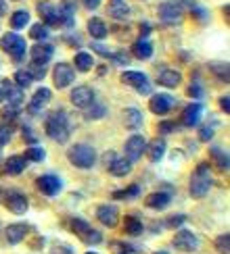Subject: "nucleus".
I'll return each instance as SVG.
<instances>
[{
  "label": "nucleus",
  "instance_id": "14",
  "mask_svg": "<svg viewBox=\"0 0 230 254\" xmlns=\"http://www.w3.org/2000/svg\"><path fill=\"white\" fill-rule=\"evenodd\" d=\"M4 206L10 210L13 215H23L27 210V198L19 192H10V194H4Z\"/></svg>",
  "mask_w": 230,
  "mask_h": 254
},
{
  "label": "nucleus",
  "instance_id": "9",
  "mask_svg": "<svg viewBox=\"0 0 230 254\" xmlns=\"http://www.w3.org/2000/svg\"><path fill=\"white\" fill-rule=\"evenodd\" d=\"M174 248L180 250V252H195L199 248V238L188 229H180L178 234L174 236Z\"/></svg>",
  "mask_w": 230,
  "mask_h": 254
},
{
  "label": "nucleus",
  "instance_id": "44",
  "mask_svg": "<svg viewBox=\"0 0 230 254\" xmlns=\"http://www.w3.org/2000/svg\"><path fill=\"white\" fill-rule=\"evenodd\" d=\"M107 113V109L103 107V104H90L88 107V111H86V119H99V117H103V115Z\"/></svg>",
  "mask_w": 230,
  "mask_h": 254
},
{
  "label": "nucleus",
  "instance_id": "47",
  "mask_svg": "<svg viewBox=\"0 0 230 254\" xmlns=\"http://www.w3.org/2000/svg\"><path fill=\"white\" fill-rule=\"evenodd\" d=\"M27 73L31 75V79H44V75H46V69L42 67V65H31V67L27 69Z\"/></svg>",
  "mask_w": 230,
  "mask_h": 254
},
{
  "label": "nucleus",
  "instance_id": "5",
  "mask_svg": "<svg viewBox=\"0 0 230 254\" xmlns=\"http://www.w3.org/2000/svg\"><path fill=\"white\" fill-rule=\"evenodd\" d=\"M159 17L165 25H178L182 23L184 19V8L180 2H176V0H167L159 6Z\"/></svg>",
  "mask_w": 230,
  "mask_h": 254
},
{
  "label": "nucleus",
  "instance_id": "23",
  "mask_svg": "<svg viewBox=\"0 0 230 254\" xmlns=\"http://www.w3.org/2000/svg\"><path fill=\"white\" fill-rule=\"evenodd\" d=\"M61 19H63V25L65 27H73L76 25V0H65L61 4Z\"/></svg>",
  "mask_w": 230,
  "mask_h": 254
},
{
  "label": "nucleus",
  "instance_id": "17",
  "mask_svg": "<svg viewBox=\"0 0 230 254\" xmlns=\"http://www.w3.org/2000/svg\"><path fill=\"white\" fill-rule=\"evenodd\" d=\"M52 52H55V48H52L50 44H46V42H38V44L31 48V61H34V65L44 67L46 63L52 59Z\"/></svg>",
  "mask_w": 230,
  "mask_h": 254
},
{
  "label": "nucleus",
  "instance_id": "60",
  "mask_svg": "<svg viewBox=\"0 0 230 254\" xmlns=\"http://www.w3.org/2000/svg\"><path fill=\"white\" fill-rule=\"evenodd\" d=\"M4 100V92H2V88H0V102Z\"/></svg>",
  "mask_w": 230,
  "mask_h": 254
},
{
  "label": "nucleus",
  "instance_id": "30",
  "mask_svg": "<svg viewBox=\"0 0 230 254\" xmlns=\"http://www.w3.org/2000/svg\"><path fill=\"white\" fill-rule=\"evenodd\" d=\"M132 55H134L136 59H140V61L151 59V55H153V46H151V42H149V40H138V42H134V46H132Z\"/></svg>",
  "mask_w": 230,
  "mask_h": 254
},
{
  "label": "nucleus",
  "instance_id": "27",
  "mask_svg": "<svg viewBox=\"0 0 230 254\" xmlns=\"http://www.w3.org/2000/svg\"><path fill=\"white\" fill-rule=\"evenodd\" d=\"M146 152H149V161L151 163L161 161L163 154H165V140H163V137H157L155 142L146 144Z\"/></svg>",
  "mask_w": 230,
  "mask_h": 254
},
{
  "label": "nucleus",
  "instance_id": "12",
  "mask_svg": "<svg viewBox=\"0 0 230 254\" xmlns=\"http://www.w3.org/2000/svg\"><path fill=\"white\" fill-rule=\"evenodd\" d=\"M38 15L42 17L46 25H55L61 27L63 25V19H61V10L57 8V4H50V2H38Z\"/></svg>",
  "mask_w": 230,
  "mask_h": 254
},
{
  "label": "nucleus",
  "instance_id": "57",
  "mask_svg": "<svg viewBox=\"0 0 230 254\" xmlns=\"http://www.w3.org/2000/svg\"><path fill=\"white\" fill-rule=\"evenodd\" d=\"M115 158H117V156H115V152H107V154H105V163H109V165H111Z\"/></svg>",
  "mask_w": 230,
  "mask_h": 254
},
{
  "label": "nucleus",
  "instance_id": "21",
  "mask_svg": "<svg viewBox=\"0 0 230 254\" xmlns=\"http://www.w3.org/2000/svg\"><path fill=\"white\" fill-rule=\"evenodd\" d=\"M4 236H6V242L8 244H19L23 242L25 236H27V225L25 223H13L4 229Z\"/></svg>",
  "mask_w": 230,
  "mask_h": 254
},
{
  "label": "nucleus",
  "instance_id": "56",
  "mask_svg": "<svg viewBox=\"0 0 230 254\" xmlns=\"http://www.w3.org/2000/svg\"><path fill=\"white\" fill-rule=\"evenodd\" d=\"M172 129H176L174 123H161V131H163V133H165V131H172Z\"/></svg>",
  "mask_w": 230,
  "mask_h": 254
},
{
  "label": "nucleus",
  "instance_id": "20",
  "mask_svg": "<svg viewBox=\"0 0 230 254\" xmlns=\"http://www.w3.org/2000/svg\"><path fill=\"white\" fill-rule=\"evenodd\" d=\"M180 81H182V75H180V71H176V69H163L159 75H157V83L163 88H176V86H180Z\"/></svg>",
  "mask_w": 230,
  "mask_h": 254
},
{
  "label": "nucleus",
  "instance_id": "10",
  "mask_svg": "<svg viewBox=\"0 0 230 254\" xmlns=\"http://www.w3.org/2000/svg\"><path fill=\"white\" fill-rule=\"evenodd\" d=\"M174 107H176V98L170 96V94H153L149 100V109L155 115H167Z\"/></svg>",
  "mask_w": 230,
  "mask_h": 254
},
{
  "label": "nucleus",
  "instance_id": "3",
  "mask_svg": "<svg viewBox=\"0 0 230 254\" xmlns=\"http://www.w3.org/2000/svg\"><path fill=\"white\" fill-rule=\"evenodd\" d=\"M67 161L80 169H90V167H94V163H97V150L88 144H76V146L69 148Z\"/></svg>",
  "mask_w": 230,
  "mask_h": 254
},
{
  "label": "nucleus",
  "instance_id": "18",
  "mask_svg": "<svg viewBox=\"0 0 230 254\" xmlns=\"http://www.w3.org/2000/svg\"><path fill=\"white\" fill-rule=\"evenodd\" d=\"M97 219L105 227H115L117 225V221H119V213H117V208H115L113 204H103L97 210Z\"/></svg>",
  "mask_w": 230,
  "mask_h": 254
},
{
  "label": "nucleus",
  "instance_id": "4",
  "mask_svg": "<svg viewBox=\"0 0 230 254\" xmlns=\"http://www.w3.org/2000/svg\"><path fill=\"white\" fill-rule=\"evenodd\" d=\"M0 48L6 50L15 63H21L25 59V50H27L25 40L21 36H17V34H4L2 38H0Z\"/></svg>",
  "mask_w": 230,
  "mask_h": 254
},
{
  "label": "nucleus",
  "instance_id": "37",
  "mask_svg": "<svg viewBox=\"0 0 230 254\" xmlns=\"http://www.w3.org/2000/svg\"><path fill=\"white\" fill-rule=\"evenodd\" d=\"M184 2H186V8L195 15V19H197V21H201V23H205V21H207V10H205L203 6H199L195 0H184Z\"/></svg>",
  "mask_w": 230,
  "mask_h": 254
},
{
  "label": "nucleus",
  "instance_id": "55",
  "mask_svg": "<svg viewBox=\"0 0 230 254\" xmlns=\"http://www.w3.org/2000/svg\"><path fill=\"white\" fill-rule=\"evenodd\" d=\"M82 2H84V6L90 8V10H94V8L101 6V0H82Z\"/></svg>",
  "mask_w": 230,
  "mask_h": 254
},
{
  "label": "nucleus",
  "instance_id": "63",
  "mask_svg": "<svg viewBox=\"0 0 230 254\" xmlns=\"http://www.w3.org/2000/svg\"><path fill=\"white\" fill-rule=\"evenodd\" d=\"M88 254H97V252H88Z\"/></svg>",
  "mask_w": 230,
  "mask_h": 254
},
{
  "label": "nucleus",
  "instance_id": "52",
  "mask_svg": "<svg viewBox=\"0 0 230 254\" xmlns=\"http://www.w3.org/2000/svg\"><path fill=\"white\" fill-rule=\"evenodd\" d=\"M199 137H201L203 142L212 140V137H214V129H212V127H201V129H199Z\"/></svg>",
  "mask_w": 230,
  "mask_h": 254
},
{
  "label": "nucleus",
  "instance_id": "48",
  "mask_svg": "<svg viewBox=\"0 0 230 254\" xmlns=\"http://www.w3.org/2000/svg\"><path fill=\"white\" fill-rule=\"evenodd\" d=\"M10 133H13V131H10L6 125H0V150H2V148L8 144V140H10Z\"/></svg>",
  "mask_w": 230,
  "mask_h": 254
},
{
  "label": "nucleus",
  "instance_id": "19",
  "mask_svg": "<svg viewBox=\"0 0 230 254\" xmlns=\"http://www.w3.org/2000/svg\"><path fill=\"white\" fill-rule=\"evenodd\" d=\"M201 113H203V104L201 102H193V104H188V107L182 111V125L186 127H195L199 121H201Z\"/></svg>",
  "mask_w": 230,
  "mask_h": 254
},
{
  "label": "nucleus",
  "instance_id": "22",
  "mask_svg": "<svg viewBox=\"0 0 230 254\" xmlns=\"http://www.w3.org/2000/svg\"><path fill=\"white\" fill-rule=\"evenodd\" d=\"M170 194H165V192H153L144 198V204L149 206V208H155V210H163L167 204H170Z\"/></svg>",
  "mask_w": 230,
  "mask_h": 254
},
{
  "label": "nucleus",
  "instance_id": "24",
  "mask_svg": "<svg viewBox=\"0 0 230 254\" xmlns=\"http://www.w3.org/2000/svg\"><path fill=\"white\" fill-rule=\"evenodd\" d=\"M25 167H27V158L21 156V154H15V156L6 158V163H4V169H6L8 175H19V173H23Z\"/></svg>",
  "mask_w": 230,
  "mask_h": 254
},
{
  "label": "nucleus",
  "instance_id": "58",
  "mask_svg": "<svg viewBox=\"0 0 230 254\" xmlns=\"http://www.w3.org/2000/svg\"><path fill=\"white\" fill-rule=\"evenodd\" d=\"M6 13V2H4V0H0V17H2Z\"/></svg>",
  "mask_w": 230,
  "mask_h": 254
},
{
  "label": "nucleus",
  "instance_id": "59",
  "mask_svg": "<svg viewBox=\"0 0 230 254\" xmlns=\"http://www.w3.org/2000/svg\"><path fill=\"white\" fill-rule=\"evenodd\" d=\"M2 200H4V190L0 188V202H2Z\"/></svg>",
  "mask_w": 230,
  "mask_h": 254
},
{
  "label": "nucleus",
  "instance_id": "36",
  "mask_svg": "<svg viewBox=\"0 0 230 254\" xmlns=\"http://www.w3.org/2000/svg\"><path fill=\"white\" fill-rule=\"evenodd\" d=\"M29 38H31V40H36V42H46V40H48V27H46V25H42V23L31 25V29H29Z\"/></svg>",
  "mask_w": 230,
  "mask_h": 254
},
{
  "label": "nucleus",
  "instance_id": "2",
  "mask_svg": "<svg viewBox=\"0 0 230 254\" xmlns=\"http://www.w3.org/2000/svg\"><path fill=\"white\" fill-rule=\"evenodd\" d=\"M44 131L50 140H55L59 144H65L67 137H69V119H67V113L65 111H55L46 117L44 123Z\"/></svg>",
  "mask_w": 230,
  "mask_h": 254
},
{
  "label": "nucleus",
  "instance_id": "54",
  "mask_svg": "<svg viewBox=\"0 0 230 254\" xmlns=\"http://www.w3.org/2000/svg\"><path fill=\"white\" fill-rule=\"evenodd\" d=\"M23 135H25V137H23L25 142H29V144H36V135L29 131V127H23Z\"/></svg>",
  "mask_w": 230,
  "mask_h": 254
},
{
  "label": "nucleus",
  "instance_id": "53",
  "mask_svg": "<svg viewBox=\"0 0 230 254\" xmlns=\"http://www.w3.org/2000/svg\"><path fill=\"white\" fill-rule=\"evenodd\" d=\"M220 109H222L224 113H230V96H228V94L220 98Z\"/></svg>",
  "mask_w": 230,
  "mask_h": 254
},
{
  "label": "nucleus",
  "instance_id": "35",
  "mask_svg": "<svg viewBox=\"0 0 230 254\" xmlns=\"http://www.w3.org/2000/svg\"><path fill=\"white\" fill-rule=\"evenodd\" d=\"M209 69H212V73L216 77H220L222 81L228 83L230 79V73H228V63H209Z\"/></svg>",
  "mask_w": 230,
  "mask_h": 254
},
{
  "label": "nucleus",
  "instance_id": "51",
  "mask_svg": "<svg viewBox=\"0 0 230 254\" xmlns=\"http://www.w3.org/2000/svg\"><path fill=\"white\" fill-rule=\"evenodd\" d=\"M186 92H188V96H193V98H201L203 96V88L199 86V83H191Z\"/></svg>",
  "mask_w": 230,
  "mask_h": 254
},
{
  "label": "nucleus",
  "instance_id": "32",
  "mask_svg": "<svg viewBox=\"0 0 230 254\" xmlns=\"http://www.w3.org/2000/svg\"><path fill=\"white\" fill-rule=\"evenodd\" d=\"M73 63H76V69L78 71H84V73H86V71H90L92 67H94V59H92V55H90V52H78V55H76V61H73Z\"/></svg>",
  "mask_w": 230,
  "mask_h": 254
},
{
  "label": "nucleus",
  "instance_id": "46",
  "mask_svg": "<svg viewBox=\"0 0 230 254\" xmlns=\"http://www.w3.org/2000/svg\"><path fill=\"white\" fill-rule=\"evenodd\" d=\"M17 115H19V109H15V107H6L0 111V117H2L4 121H13V119H17Z\"/></svg>",
  "mask_w": 230,
  "mask_h": 254
},
{
  "label": "nucleus",
  "instance_id": "1",
  "mask_svg": "<svg viewBox=\"0 0 230 254\" xmlns=\"http://www.w3.org/2000/svg\"><path fill=\"white\" fill-rule=\"evenodd\" d=\"M209 190H212V167L209 163H199L191 175V182H188V194L191 198L199 200L207 196Z\"/></svg>",
  "mask_w": 230,
  "mask_h": 254
},
{
  "label": "nucleus",
  "instance_id": "28",
  "mask_svg": "<svg viewBox=\"0 0 230 254\" xmlns=\"http://www.w3.org/2000/svg\"><path fill=\"white\" fill-rule=\"evenodd\" d=\"M88 34H90L94 40L107 38V23H105L103 19H99V17H92V19L88 21Z\"/></svg>",
  "mask_w": 230,
  "mask_h": 254
},
{
  "label": "nucleus",
  "instance_id": "25",
  "mask_svg": "<svg viewBox=\"0 0 230 254\" xmlns=\"http://www.w3.org/2000/svg\"><path fill=\"white\" fill-rule=\"evenodd\" d=\"M132 171V163L128 161V158H115V161L109 165V173L113 177H125V175H130Z\"/></svg>",
  "mask_w": 230,
  "mask_h": 254
},
{
  "label": "nucleus",
  "instance_id": "34",
  "mask_svg": "<svg viewBox=\"0 0 230 254\" xmlns=\"http://www.w3.org/2000/svg\"><path fill=\"white\" fill-rule=\"evenodd\" d=\"M29 23V13L27 10H17V13L10 15V27L13 29H23Z\"/></svg>",
  "mask_w": 230,
  "mask_h": 254
},
{
  "label": "nucleus",
  "instance_id": "38",
  "mask_svg": "<svg viewBox=\"0 0 230 254\" xmlns=\"http://www.w3.org/2000/svg\"><path fill=\"white\" fill-rule=\"evenodd\" d=\"M27 161H34V163H42L46 158V152H44V148H40V146H29L25 154H23Z\"/></svg>",
  "mask_w": 230,
  "mask_h": 254
},
{
  "label": "nucleus",
  "instance_id": "29",
  "mask_svg": "<svg viewBox=\"0 0 230 254\" xmlns=\"http://www.w3.org/2000/svg\"><path fill=\"white\" fill-rule=\"evenodd\" d=\"M121 117H123V125L128 129H138L142 125V113L138 109H125Z\"/></svg>",
  "mask_w": 230,
  "mask_h": 254
},
{
  "label": "nucleus",
  "instance_id": "39",
  "mask_svg": "<svg viewBox=\"0 0 230 254\" xmlns=\"http://www.w3.org/2000/svg\"><path fill=\"white\" fill-rule=\"evenodd\" d=\"M128 13H130V6L125 4L123 0H121V2H113V4H111V8H109V15H111V17H115V19H123Z\"/></svg>",
  "mask_w": 230,
  "mask_h": 254
},
{
  "label": "nucleus",
  "instance_id": "49",
  "mask_svg": "<svg viewBox=\"0 0 230 254\" xmlns=\"http://www.w3.org/2000/svg\"><path fill=\"white\" fill-rule=\"evenodd\" d=\"M50 254H73V248L67 244H55L50 250Z\"/></svg>",
  "mask_w": 230,
  "mask_h": 254
},
{
  "label": "nucleus",
  "instance_id": "6",
  "mask_svg": "<svg viewBox=\"0 0 230 254\" xmlns=\"http://www.w3.org/2000/svg\"><path fill=\"white\" fill-rule=\"evenodd\" d=\"M121 81L125 83V86L134 88L138 94H151V83H149V79H146V75L142 71H123Z\"/></svg>",
  "mask_w": 230,
  "mask_h": 254
},
{
  "label": "nucleus",
  "instance_id": "50",
  "mask_svg": "<svg viewBox=\"0 0 230 254\" xmlns=\"http://www.w3.org/2000/svg\"><path fill=\"white\" fill-rule=\"evenodd\" d=\"M84 242H86V244H101V242H103V236H101V231H90V234H88V238L86 240H84Z\"/></svg>",
  "mask_w": 230,
  "mask_h": 254
},
{
  "label": "nucleus",
  "instance_id": "42",
  "mask_svg": "<svg viewBox=\"0 0 230 254\" xmlns=\"http://www.w3.org/2000/svg\"><path fill=\"white\" fill-rule=\"evenodd\" d=\"M216 250L220 254H230V236L228 234L216 238Z\"/></svg>",
  "mask_w": 230,
  "mask_h": 254
},
{
  "label": "nucleus",
  "instance_id": "7",
  "mask_svg": "<svg viewBox=\"0 0 230 254\" xmlns=\"http://www.w3.org/2000/svg\"><path fill=\"white\" fill-rule=\"evenodd\" d=\"M73 77H76V73H73V67L69 63H57V67L52 69V81H55V86L59 90L71 86Z\"/></svg>",
  "mask_w": 230,
  "mask_h": 254
},
{
  "label": "nucleus",
  "instance_id": "45",
  "mask_svg": "<svg viewBox=\"0 0 230 254\" xmlns=\"http://www.w3.org/2000/svg\"><path fill=\"white\" fill-rule=\"evenodd\" d=\"M184 221H186V215H172L165 219V227H180L184 225Z\"/></svg>",
  "mask_w": 230,
  "mask_h": 254
},
{
  "label": "nucleus",
  "instance_id": "41",
  "mask_svg": "<svg viewBox=\"0 0 230 254\" xmlns=\"http://www.w3.org/2000/svg\"><path fill=\"white\" fill-rule=\"evenodd\" d=\"M111 248H113L115 254H140L138 248H134L130 244H123V242H115V244H111Z\"/></svg>",
  "mask_w": 230,
  "mask_h": 254
},
{
  "label": "nucleus",
  "instance_id": "61",
  "mask_svg": "<svg viewBox=\"0 0 230 254\" xmlns=\"http://www.w3.org/2000/svg\"><path fill=\"white\" fill-rule=\"evenodd\" d=\"M111 2H121V0H111Z\"/></svg>",
  "mask_w": 230,
  "mask_h": 254
},
{
  "label": "nucleus",
  "instance_id": "26",
  "mask_svg": "<svg viewBox=\"0 0 230 254\" xmlns=\"http://www.w3.org/2000/svg\"><path fill=\"white\" fill-rule=\"evenodd\" d=\"M69 229L73 231V234H76L82 242L88 238V234L92 231V227H90V223L88 221H84V219H80V217H73L71 221H69Z\"/></svg>",
  "mask_w": 230,
  "mask_h": 254
},
{
  "label": "nucleus",
  "instance_id": "15",
  "mask_svg": "<svg viewBox=\"0 0 230 254\" xmlns=\"http://www.w3.org/2000/svg\"><path fill=\"white\" fill-rule=\"evenodd\" d=\"M2 92H4L6 100H8V107L21 109V104H23V98H25L23 90L17 88V86H13V81H10V79H4V81H2Z\"/></svg>",
  "mask_w": 230,
  "mask_h": 254
},
{
  "label": "nucleus",
  "instance_id": "8",
  "mask_svg": "<svg viewBox=\"0 0 230 254\" xmlns=\"http://www.w3.org/2000/svg\"><path fill=\"white\" fill-rule=\"evenodd\" d=\"M146 152V137L140 133H134L128 137L125 142V158L132 163V161H138V158Z\"/></svg>",
  "mask_w": 230,
  "mask_h": 254
},
{
  "label": "nucleus",
  "instance_id": "13",
  "mask_svg": "<svg viewBox=\"0 0 230 254\" xmlns=\"http://www.w3.org/2000/svg\"><path fill=\"white\" fill-rule=\"evenodd\" d=\"M71 102H73V107H78V109H88L90 104H94V92H92V88H88V86L73 88Z\"/></svg>",
  "mask_w": 230,
  "mask_h": 254
},
{
  "label": "nucleus",
  "instance_id": "31",
  "mask_svg": "<svg viewBox=\"0 0 230 254\" xmlns=\"http://www.w3.org/2000/svg\"><path fill=\"white\" fill-rule=\"evenodd\" d=\"M123 231L128 236H140L142 234V221L134 215L123 217Z\"/></svg>",
  "mask_w": 230,
  "mask_h": 254
},
{
  "label": "nucleus",
  "instance_id": "16",
  "mask_svg": "<svg viewBox=\"0 0 230 254\" xmlns=\"http://www.w3.org/2000/svg\"><path fill=\"white\" fill-rule=\"evenodd\" d=\"M50 96H52V94H50L48 88H40V90H36V94L31 96V102L27 104V113H29V115H38V113L50 102Z\"/></svg>",
  "mask_w": 230,
  "mask_h": 254
},
{
  "label": "nucleus",
  "instance_id": "11",
  "mask_svg": "<svg viewBox=\"0 0 230 254\" xmlns=\"http://www.w3.org/2000/svg\"><path fill=\"white\" fill-rule=\"evenodd\" d=\"M36 188L40 190L44 196H57L61 194V190H63V182L57 177V175H42L36 179Z\"/></svg>",
  "mask_w": 230,
  "mask_h": 254
},
{
  "label": "nucleus",
  "instance_id": "33",
  "mask_svg": "<svg viewBox=\"0 0 230 254\" xmlns=\"http://www.w3.org/2000/svg\"><path fill=\"white\" fill-rule=\"evenodd\" d=\"M212 158L216 161L220 171H228L230 163H228V152L226 150H222V148H212Z\"/></svg>",
  "mask_w": 230,
  "mask_h": 254
},
{
  "label": "nucleus",
  "instance_id": "62",
  "mask_svg": "<svg viewBox=\"0 0 230 254\" xmlns=\"http://www.w3.org/2000/svg\"><path fill=\"white\" fill-rule=\"evenodd\" d=\"M155 254H167V252H155Z\"/></svg>",
  "mask_w": 230,
  "mask_h": 254
},
{
  "label": "nucleus",
  "instance_id": "40",
  "mask_svg": "<svg viewBox=\"0 0 230 254\" xmlns=\"http://www.w3.org/2000/svg\"><path fill=\"white\" fill-rule=\"evenodd\" d=\"M31 75L27 71H17L15 73V83H17V88H21V90H25V88H29L31 86Z\"/></svg>",
  "mask_w": 230,
  "mask_h": 254
},
{
  "label": "nucleus",
  "instance_id": "43",
  "mask_svg": "<svg viewBox=\"0 0 230 254\" xmlns=\"http://www.w3.org/2000/svg\"><path fill=\"white\" fill-rule=\"evenodd\" d=\"M140 194V188L138 186H130L128 190H119V192H113V198L115 200H121V198H134Z\"/></svg>",
  "mask_w": 230,
  "mask_h": 254
}]
</instances>
